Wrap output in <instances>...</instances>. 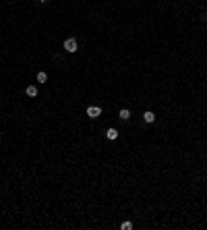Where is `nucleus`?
<instances>
[{"mask_svg": "<svg viewBox=\"0 0 207 230\" xmlns=\"http://www.w3.org/2000/svg\"><path fill=\"white\" fill-rule=\"evenodd\" d=\"M64 50L70 52V54H75V52H77V40H75V37H69V40L64 42Z\"/></svg>", "mask_w": 207, "mask_h": 230, "instance_id": "1", "label": "nucleus"}, {"mask_svg": "<svg viewBox=\"0 0 207 230\" xmlns=\"http://www.w3.org/2000/svg\"><path fill=\"white\" fill-rule=\"evenodd\" d=\"M120 228H122V230H131L133 224H131V222H122V224H120Z\"/></svg>", "mask_w": 207, "mask_h": 230, "instance_id": "8", "label": "nucleus"}, {"mask_svg": "<svg viewBox=\"0 0 207 230\" xmlns=\"http://www.w3.org/2000/svg\"><path fill=\"white\" fill-rule=\"evenodd\" d=\"M205 17H207V13H205Z\"/></svg>", "mask_w": 207, "mask_h": 230, "instance_id": "10", "label": "nucleus"}, {"mask_svg": "<svg viewBox=\"0 0 207 230\" xmlns=\"http://www.w3.org/2000/svg\"><path fill=\"white\" fill-rule=\"evenodd\" d=\"M143 120H145V122H153V120H155V114H153V112H145Z\"/></svg>", "mask_w": 207, "mask_h": 230, "instance_id": "4", "label": "nucleus"}, {"mask_svg": "<svg viewBox=\"0 0 207 230\" xmlns=\"http://www.w3.org/2000/svg\"><path fill=\"white\" fill-rule=\"evenodd\" d=\"M120 118L129 120V118H131V112H129V110H120Z\"/></svg>", "mask_w": 207, "mask_h": 230, "instance_id": "7", "label": "nucleus"}, {"mask_svg": "<svg viewBox=\"0 0 207 230\" xmlns=\"http://www.w3.org/2000/svg\"><path fill=\"white\" fill-rule=\"evenodd\" d=\"M37 81H40V83H46V81H48V75H46V73H37Z\"/></svg>", "mask_w": 207, "mask_h": 230, "instance_id": "6", "label": "nucleus"}, {"mask_svg": "<svg viewBox=\"0 0 207 230\" xmlns=\"http://www.w3.org/2000/svg\"><path fill=\"white\" fill-rule=\"evenodd\" d=\"M27 96L29 98H35V96H37V87H35V85H29L27 87Z\"/></svg>", "mask_w": 207, "mask_h": 230, "instance_id": "5", "label": "nucleus"}, {"mask_svg": "<svg viewBox=\"0 0 207 230\" xmlns=\"http://www.w3.org/2000/svg\"><path fill=\"white\" fill-rule=\"evenodd\" d=\"M106 137H108L110 141L118 139V131H116V129H108V131H106Z\"/></svg>", "mask_w": 207, "mask_h": 230, "instance_id": "3", "label": "nucleus"}, {"mask_svg": "<svg viewBox=\"0 0 207 230\" xmlns=\"http://www.w3.org/2000/svg\"><path fill=\"white\" fill-rule=\"evenodd\" d=\"M40 2H48V0H40Z\"/></svg>", "mask_w": 207, "mask_h": 230, "instance_id": "9", "label": "nucleus"}, {"mask_svg": "<svg viewBox=\"0 0 207 230\" xmlns=\"http://www.w3.org/2000/svg\"><path fill=\"white\" fill-rule=\"evenodd\" d=\"M99 114H102V108H99V106H89V108H87V116H89V118H97Z\"/></svg>", "mask_w": 207, "mask_h": 230, "instance_id": "2", "label": "nucleus"}]
</instances>
